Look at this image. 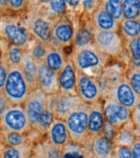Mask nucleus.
Listing matches in <instances>:
<instances>
[{"label": "nucleus", "instance_id": "f257e3e1", "mask_svg": "<svg viewBox=\"0 0 140 158\" xmlns=\"http://www.w3.org/2000/svg\"><path fill=\"white\" fill-rule=\"evenodd\" d=\"M78 72L99 79L109 64L111 57L98 48L93 43L80 48H73L68 56Z\"/></svg>", "mask_w": 140, "mask_h": 158}, {"label": "nucleus", "instance_id": "f03ea898", "mask_svg": "<svg viewBox=\"0 0 140 158\" xmlns=\"http://www.w3.org/2000/svg\"><path fill=\"white\" fill-rule=\"evenodd\" d=\"M23 18L33 38L44 43H49L58 18L50 17L44 12L39 1H29L28 10L23 15Z\"/></svg>", "mask_w": 140, "mask_h": 158}, {"label": "nucleus", "instance_id": "7ed1b4c3", "mask_svg": "<svg viewBox=\"0 0 140 158\" xmlns=\"http://www.w3.org/2000/svg\"><path fill=\"white\" fill-rule=\"evenodd\" d=\"M0 34L1 38L5 39L10 44L21 48L25 51L33 40L23 21V15L1 14Z\"/></svg>", "mask_w": 140, "mask_h": 158}, {"label": "nucleus", "instance_id": "20e7f679", "mask_svg": "<svg viewBox=\"0 0 140 158\" xmlns=\"http://www.w3.org/2000/svg\"><path fill=\"white\" fill-rule=\"evenodd\" d=\"M90 104L82 103L66 118L71 142L89 146L92 137L88 132V112Z\"/></svg>", "mask_w": 140, "mask_h": 158}, {"label": "nucleus", "instance_id": "39448f33", "mask_svg": "<svg viewBox=\"0 0 140 158\" xmlns=\"http://www.w3.org/2000/svg\"><path fill=\"white\" fill-rule=\"evenodd\" d=\"M31 89L20 67L11 68L4 89L0 91L12 106H23Z\"/></svg>", "mask_w": 140, "mask_h": 158}, {"label": "nucleus", "instance_id": "423d86ee", "mask_svg": "<svg viewBox=\"0 0 140 158\" xmlns=\"http://www.w3.org/2000/svg\"><path fill=\"white\" fill-rule=\"evenodd\" d=\"M93 41L95 46L111 58H119L125 49V40L119 31H103L91 24Z\"/></svg>", "mask_w": 140, "mask_h": 158}, {"label": "nucleus", "instance_id": "0eeeda50", "mask_svg": "<svg viewBox=\"0 0 140 158\" xmlns=\"http://www.w3.org/2000/svg\"><path fill=\"white\" fill-rule=\"evenodd\" d=\"M1 130L29 134L33 130L23 106H11L0 116Z\"/></svg>", "mask_w": 140, "mask_h": 158}, {"label": "nucleus", "instance_id": "6e6552de", "mask_svg": "<svg viewBox=\"0 0 140 158\" xmlns=\"http://www.w3.org/2000/svg\"><path fill=\"white\" fill-rule=\"evenodd\" d=\"M106 97L113 98L131 111L136 106L140 98L129 84L125 73L110 85L104 98Z\"/></svg>", "mask_w": 140, "mask_h": 158}, {"label": "nucleus", "instance_id": "1a4fd4ad", "mask_svg": "<svg viewBox=\"0 0 140 158\" xmlns=\"http://www.w3.org/2000/svg\"><path fill=\"white\" fill-rule=\"evenodd\" d=\"M84 103L78 95L59 92L48 95V105L53 110L57 118L66 119L68 116Z\"/></svg>", "mask_w": 140, "mask_h": 158}, {"label": "nucleus", "instance_id": "9d476101", "mask_svg": "<svg viewBox=\"0 0 140 158\" xmlns=\"http://www.w3.org/2000/svg\"><path fill=\"white\" fill-rule=\"evenodd\" d=\"M103 112L107 123L119 130L131 120L132 111L113 98L106 97L102 99Z\"/></svg>", "mask_w": 140, "mask_h": 158}, {"label": "nucleus", "instance_id": "9b49d317", "mask_svg": "<svg viewBox=\"0 0 140 158\" xmlns=\"http://www.w3.org/2000/svg\"><path fill=\"white\" fill-rule=\"evenodd\" d=\"M78 96L84 103L93 104L103 99L100 85L96 78L78 72Z\"/></svg>", "mask_w": 140, "mask_h": 158}, {"label": "nucleus", "instance_id": "f8f14e48", "mask_svg": "<svg viewBox=\"0 0 140 158\" xmlns=\"http://www.w3.org/2000/svg\"><path fill=\"white\" fill-rule=\"evenodd\" d=\"M23 106L33 127L38 120L39 117L43 114L48 107V95L37 87L36 89L30 92V95Z\"/></svg>", "mask_w": 140, "mask_h": 158}, {"label": "nucleus", "instance_id": "ddd939ff", "mask_svg": "<svg viewBox=\"0 0 140 158\" xmlns=\"http://www.w3.org/2000/svg\"><path fill=\"white\" fill-rule=\"evenodd\" d=\"M74 34L75 27L66 14L57 19L52 32V39L64 49L73 47Z\"/></svg>", "mask_w": 140, "mask_h": 158}, {"label": "nucleus", "instance_id": "4468645a", "mask_svg": "<svg viewBox=\"0 0 140 158\" xmlns=\"http://www.w3.org/2000/svg\"><path fill=\"white\" fill-rule=\"evenodd\" d=\"M58 81L60 92L78 95V71L69 57L63 69L58 73Z\"/></svg>", "mask_w": 140, "mask_h": 158}, {"label": "nucleus", "instance_id": "2eb2a0df", "mask_svg": "<svg viewBox=\"0 0 140 158\" xmlns=\"http://www.w3.org/2000/svg\"><path fill=\"white\" fill-rule=\"evenodd\" d=\"M37 85L47 95H53L60 92L58 73L50 70L43 61L38 62Z\"/></svg>", "mask_w": 140, "mask_h": 158}, {"label": "nucleus", "instance_id": "dca6fc26", "mask_svg": "<svg viewBox=\"0 0 140 158\" xmlns=\"http://www.w3.org/2000/svg\"><path fill=\"white\" fill-rule=\"evenodd\" d=\"M45 138L53 145L62 150L68 143L71 142L66 120L56 118L46 133Z\"/></svg>", "mask_w": 140, "mask_h": 158}, {"label": "nucleus", "instance_id": "f3484780", "mask_svg": "<svg viewBox=\"0 0 140 158\" xmlns=\"http://www.w3.org/2000/svg\"><path fill=\"white\" fill-rule=\"evenodd\" d=\"M93 27L103 31H119V23L115 20L104 8L102 1L89 17Z\"/></svg>", "mask_w": 140, "mask_h": 158}, {"label": "nucleus", "instance_id": "a211bd4d", "mask_svg": "<svg viewBox=\"0 0 140 158\" xmlns=\"http://www.w3.org/2000/svg\"><path fill=\"white\" fill-rule=\"evenodd\" d=\"M106 122L102 100L90 104L88 112V132L90 136L93 137L100 135Z\"/></svg>", "mask_w": 140, "mask_h": 158}, {"label": "nucleus", "instance_id": "6ab92c4d", "mask_svg": "<svg viewBox=\"0 0 140 158\" xmlns=\"http://www.w3.org/2000/svg\"><path fill=\"white\" fill-rule=\"evenodd\" d=\"M87 147L93 158H111L114 150L113 142L101 134L92 137L89 146Z\"/></svg>", "mask_w": 140, "mask_h": 158}, {"label": "nucleus", "instance_id": "aec40b11", "mask_svg": "<svg viewBox=\"0 0 140 158\" xmlns=\"http://www.w3.org/2000/svg\"><path fill=\"white\" fill-rule=\"evenodd\" d=\"M68 59V56H66L63 48H56L49 45L48 53L43 62L53 72L59 73L67 63Z\"/></svg>", "mask_w": 140, "mask_h": 158}, {"label": "nucleus", "instance_id": "412c9836", "mask_svg": "<svg viewBox=\"0 0 140 158\" xmlns=\"http://www.w3.org/2000/svg\"><path fill=\"white\" fill-rule=\"evenodd\" d=\"M20 69L24 74L31 91L36 89L38 87L37 85L38 62L34 60L26 51L20 65Z\"/></svg>", "mask_w": 140, "mask_h": 158}, {"label": "nucleus", "instance_id": "4be33fe9", "mask_svg": "<svg viewBox=\"0 0 140 158\" xmlns=\"http://www.w3.org/2000/svg\"><path fill=\"white\" fill-rule=\"evenodd\" d=\"M139 133V131L135 128L132 120H130L122 128L118 130V132L113 140V143L114 145L132 147L136 140V137H138Z\"/></svg>", "mask_w": 140, "mask_h": 158}, {"label": "nucleus", "instance_id": "5701e85b", "mask_svg": "<svg viewBox=\"0 0 140 158\" xmlns=\"http://www.w3.org/2000/svg\"><path fill=\"white\" fill-rule=\"evenodd\" d=\"M34 143H30L21 147H11L1 144L0 158H28L33 153Z\"/></svg>", "mask_w": 140, "mask_h": 158}, {"label": "nucleus", "instance_id": "b1692460", "mask_svg": "<svg viewBox=\"0 0 140 158\" xmlns=\"http://www.w3.org/2000/svg\"><path fill=\"white\" fill-rule=\"evenodd\" d=\"M39 4L44 12L55 18H59L66 15L68 10L67 1L65 0L39 1Z\"/></svg>", "mask_w": 140, "mask_h": 158}, {"label": "nucleus", "instance_id": "393cba45", "mask_svg": "<svg viewBox=\"0 0 140 158\" xmlns=\"http://www.w3.org/2000/svg\"><path fill=\"white\" fill-rule=\"evenodd\" d=\"M30 143L28 134L1 130V144L11 147H21Z\"/></svg>", "mask_w": 140, "mask_h": 158}, {"label": "nucleus", "instance_id": "a878e982", "mask_svg": "<svg viewBox=\"0 0 140 158\" xmlns=\"http://www.w3.org/2000/svg\"><path fill=\"white\" fill-rule=\"evenodd\" d=\"M119 33L125 41L140 37V21L138 19H124L119 23Z\"/></svg>", "mask_w": 140, "mask_h": 158}, {"label": "nucleus", "instance_id": "bb28decb", "mask_svg": "<svg viewBox=\"0 0 140 158\" xmlns=\"http://www.w3.org/2000/svg\"><path fill=\"white\" fill-rule=\"evenodd\" d=\"M125 49L129 58V66L140 69V37L125 41Z\"/></svg>", "mask_w": 140, "mask_h": 158}, {"label": "nucleus", "instance_id": "cd10ccee", "mask_svg": "<svg viewBox=\"0 0 140 158\" xmlns=\"http://www.w3.org/2000/svg\"><path fill=\"white\" fill-rule=\"evenodd\" d=\"M93 43V33L91 30V22L87 25L75 28L73 48H80Z\"/></svg>", "mask_w": 140, "mask_h": 158}, {"label": "nucleus", "instance_id": "c85d7f7f", "mask_svg": "<svg viewBox=\"0 0 140 158\" xmlns=\"http://www.w3.org/2000/svg\"><path fill=\"white\" fill-rule=\"evenodd\" d=\"M63 158H87L92 156L89 148L70 142L62 149Z\"/></svg>", "mask_w": 140, "mask_h": 158}, {"label": "nucleus", "instance_id": "c756f323", "mask_svg": "<svg viewBox=\"0 0 140 158\" xmlns=\"http://www.w3.org/2000/svg\"><path fill=\"white\" fill-rule=\"evenodd\" d=\"M1 50L4 51L5 56L7 58L9 64L11 68H15V67H20L22 63L23 58L25 54V50L21 48L10 44L6 48H2Z\"/></svg>", "mask_w": 140, "mask_h": 158}, {"label": "nucleus", "instance_id": "7c9ffc66", "mask_svg": "<svg viewBox=\"0 0 140 158\" xmlns=\"http://www.w3.org/2000/svg\"><path fill=\"white\" fill-rule=\"evenodd\" d=\"M48 49H49L48 43H44L33 38L26 52L34 60H36L37 62H40V61H43L45 59L47 53H48Z\"/></svg>", "mask_w": 140, "mask_h": 158}, {"label": "nucleus", "instance_id": "2f4dec72", "mask_svg": "<svg viewBox=\"0 0 140 158\" xmlns=\"http://www.w3.org/2000/svg\"><path fill=\"white\" fill-rule=\"evenodd\" d=\"M102 4L106 11L118 23H120L123 21V8L121 0H105L102 1Z\"/></svg>", "mask_w": 140, "mask_h": 158}, {"label": "nucleus", "instance_id": "473e14b6", "mask_svg": "<svg viewBox=\"0 0 140 158\" xmlns=\"http://www.w3.org/2000/svg\"><path fill=\"white\" fill-rule=\"evenodd\" d=\"M124 19H137L140 12V0L122 1Z\"/></svg>", "mask_w": 140, "mask_h": 158}, {"label": "nucleus", "instance_id": "72a5a7b5", "mask_svg": "<svg viewBox=\"0 0 140 158\" xmlns=\"http://www.w3.org/2000/svg\"><path fill=\"white\" fill-rule=\"evenodd\" d=\"M125 76L132 89L140 97V69L129 66L125 69Z\"/></svg>", "mask_w": 140, "mask_h": 158}, {"label": "nucleus", "instance_id": "f704fd0d", "mask_svg": "<svg viewBox=\"0 0 140 158\" xmlns=\"http://www.w3.org/2000/svg\"><path fill=\"white\" fill-rule=\"evenodd\" d=\"M29 1L24 0H9V10L6 14L23 15L28 10Z\"/></svg>", "mask_w": 140, "mask_h": 158}, {"label": "nucleus", "instance_id": "c9c22d12", "mask_svg": "<svg viewBox=\"0 0 140 158\" xmlns=\"http://www.w3.org/2000/svg\"><path fill=\"white\" fill-rule=\"evenodd\" d=\"M10 64L7 58L5 56L4 51L1 50V58H0V91L4 89L5 81L7 80V76L10 71Z\"/></svg>", "mask_w": 140, "mask_h": 158}, {"label": "nucleus", "instance_id": "e433bc0d", "mask_svg": "<svg viewBox=\"0 0 140 158\" xmlns=\"http://www.w3.org/2000/svg\"><path fill=\"white\" fill-rule=\"evenodd\" d=\"M42 143L47 158H63L62 150L53 145L46 138H43L42 140Z\"/></svg>", "mask_w": 140, "mask_h": 158}, {"label": "nucleus", "instance_id": "4c0bfd02", "mask_svg": "<svg viewBox=\"0 0 140 158\" xmlns=\"http://www.w3.org/2000/svg\"><path fill=\"white\" fill-rule=\"evenodd\" d=\"M101 1H97V0H88V1H81V6L82 10L87 17H91L95 10L99 7Z\"/></svg>", "mask_w": 140, "mask_h": 158}, {"label": "nucleus", "instance_id": "58836bf2", "mask_svg": "<svg viewBox=\"0 0 140 158\" xmlns=\"http://www.w3.org/2000/svg\"><path fill=\"white\" fill-rule=\"evenodd\" d=\"M113 155L116 158H132V147L114 145Z\"/></svg>", "mask_w": 140, "mask_h": 158}, {"label": "nucleus", "instance_id": "ea45409f", "mask_svg": "<svg viewBox=\"0 0 140 158\" xmlns=\"http://www.w3.org/2000/svg\"><path fill=\"white\" fill-rule=\"evenodd\" d=\"M118 132V130L113 127L112 124H110L109 123H107L106 122V124L104 125V128L101 131V135L102 136H104L106 138H108L109 140L113 142L115 138V136H116V134Z\"/></svg>", "mask_w": 140, "mask_h": 158}, {"label": "nucleus", "instance_id": "a19ab883", "mask_svg": "<svg viewBox=\"0 0 140 158\" xmlns=\"http://www.w3.org/2000/svg\"><path fill=\"white\" fill-rule=\"evenodd\" d=\"M131 120L134 124L135 128L140 132V98L137 106L132 111V117Z\"/></svg>", "mask_w": 140, "mask_h": 158}, {"label": "nucleus", "instance_id": "79ce46f5", "mask_svg": "<svg viewBox=\"0 0 140 158\" xmlns=\"http://www.w3.org/2000/svg\"><path fill=\"white\" fill-rule=\"evenodd\" d=\"M33 157L34 158H47L44 150H43V143L42 141L35 144L34 149H33Z\"/></svg>", "mask_w": 140, "mask_h": 158}, {"label": "nucleus", "instance_id": "37998d69", "mask_svg": "<svg viewBox=\"0 0 140 158\" xmlns=\"http://www.w3.org/2000/svg\"><path fill=\"white\" fill-rule=\"evenodd\" d=\"M11 104L9 102L7 98L3 93H0V116H2L5 111L8 110Z\"/></svg>", "mask_w": 140, "mask_h": 158}, {"label": "nucleus", "instance_id": "c03bdc74", "mask_svg": "<svg viewBox=\"0 0 140 158\" xmlns=\"http://www.w3.org/2000/svg\"><path fill=\"white\" fill-rule=\"evenodd\" d=\"M132 158H140V137H137L132 146Z\"/></svg>", "mask_w": 140, "mask_h": 158}, {"label": "nucleus", "instance_id": "a18cd8bd", "mask_svg": "<svg viewBox=\"0 0 140 158\" xmlns=\"http://www.w3.org/2000/svg\"><path fill=\"white\" fill-rule=\"evenodd\" d=\"M138 21H140V12H139V15H138V18H137Z\"/></svg>", "mask_w": 140, "mask_h": 158}, {"label": "nucleus", "instance_id": "49530a36", "mask_svg": "<svg viewBox=\"0 0 140 158\" xmlns=\"http://www.w3.org/2000/svg\"><path fill=\"white\" fill-rule=\"evenodd\" d=\"M32 154H33V153H32ZM28 158H34V157H33V155H31V156H29Z\"/></svg>", "mask_w": 140, "mask_h": 158}, {"label": "nucleus", "instance_id": "de8ad7c7", "mask_svg": "<svg viewBox=\"0 0 140 158\" xmlns=\"http://www.w3.org/2000/svg\"><path fill=\"white\" fill-rule=\"evenodd\" d=\"M111 158H116V157H115L114 155H112V157H111Z\"/></svg>", "mask_w": 140, "mask_h": 158}, {"label": "nucleus", "instance_id": "09e8293b", "mask_svg": "<svg viewBox=\"0 0 140 158\" xmlns=\"http://www.w3.org/2000/svg\"><path fill=\"white\" fill-rule=\"evenodd\" d=\"M87 158H93V157L92 156H89V157H87Z\"/></svg>", "mask_w": 140, "mask_h": 158}, {"label": "nucleus", "instance_id": "8fccbe9b", "mask_svg": "<svg viewBox=\"0 0 140 158\" xmlns=\"http://www.w3.org/2000/svg\"><path fill=\"white\" fill-rule=\"evenodd\" d=\"M138 137H140V133H139V135H138Z\"/></svg>", "mask_w": 140, "mask_h": 158}]
</instances>
